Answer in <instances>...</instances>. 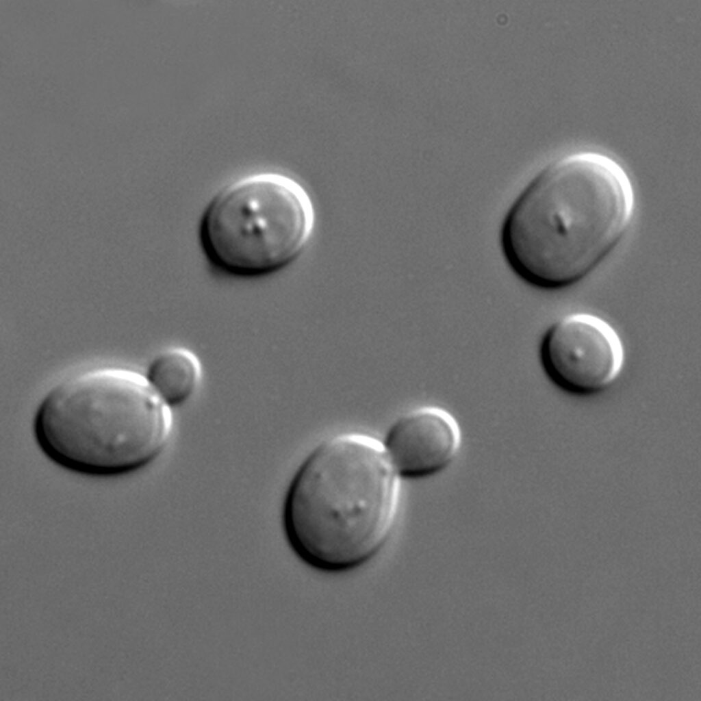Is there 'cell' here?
I'll list each match as a JSON object with an SVG mask.
<instances>
[{
    "mask_svg": "<svg viewBox=\"0 0 701 701\" xmlns=\"http://www.w3.org/2000/svg\"><path fill=\"white\" fill-rule=\"evenodd\" d=\"M635 195L626 170L595 151L541 169L509 207L501 247L511 270L543 290L572 285L599 266L632 222Z\"/></svg>",
    "mask_w": 701,
    "mask_h": 701,
    "instance_id": "obj_1",
    "label": "cell"
},
{
    "mask_svg": "<svg viewBox=\"0 0 701 701\" xmlns=\"http://www.w3.org/2000/svg\"><path fill=\"white\" fill-rule=\"evenodd\" d=\"M400 475L383 444L360 433L327 438L304 459L288 487L283 523L297 557L338 573L374 558L396 523Z\"/></svg>",
    "mask_w": 701,
    "mask_h": 701,
    "instance_id": "obj_2",
    "label": "cell"
},
{
    "mask_svg": "<svg viewBox=\"0 0 701 701\" xmlns=\"http://www.w3.org/2000/svg\"><path fill=\"white\" fill-rule=\"evenodd\" d=\"M173 408L145 375L100 367L70 374L44 396L34 431L44 453L71 470L116 475L157 459L173 437Z\"/></svg>",
    "mask_w": 701,
    "mask_h": 701,
    "instance_id": "obj_3",
    "label": "cell"
},
{
    "mask_svg": "<svg viewBox=\"0 0 701 701\" xmlns=\"http://www.w3.org/2000/svg\"><path fill=\"white\" fill-rule=\"evenodd\" d=\"M315 210L292 177L265 171L224 186L206 207L199 241L212 268L231 277L270 275L292 264L312 235Z\"/></svg>",
    "mask_w": 701,
    "mask_h": 701,
    "instance_id": "obj_4",
    "label": "cell"
},
{
    "mask_svg": "<svg viewBox=\"0 0 701 701\" xmlns=\"http://www.w3.org/2000/svg\"><path fill=\"white\" fill-rule=\"evenodd\" d=\"M539 357L545 374L557 387L576 395H591L617 379L625 351L608 322L592 314L573 313L546 329Z\"/></svg>",
    "mask_w": 701,
    "mask_h": 701,
    "instance_id": "obj_5",
    "label": "cell"
},
{
    "mask_svg": "<svg viewBox=\"0 0 701 701\" xmlns=\"http://www.w3.org/2000/svg\"><path fill=\"white\" fill-rule=\"evenodd\" d=\"M383 442L400 476L420 479L437 474L453 463L461 433L448 410L425 405L400 416Z\"/></svg>",
    "mask_w": 701,
    "mask_h": 701,
    "instance_id": "obj_6",
    "label": "cell"
},
{
    "mask_svg": "<svg viewBox=\"0 0 701 701\" xmlns=\"http://www.w3.org/2000/svg\"><path fill=\"white\" fill-rule=\"evenodd\" d=\"M144 375L157 394L173 407L194 394L202 379L203 368L193 351L173 346L159 353Z\"/></svg>",
    "mask_w": 701,
    "mask_h": 701,
    "instance_id": "obj_7",
    "label": "cell"
}]
</instances>
